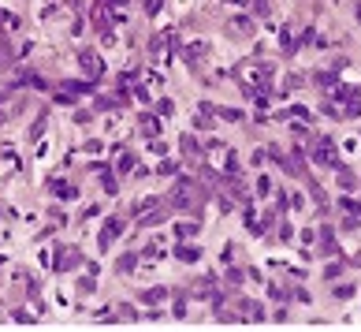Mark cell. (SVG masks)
Returning <instances> with one entry per match:
<instances>
[{
    "instance_id": "6da1fadb",
    "label": "cell",
    "mask_w": 361,
    "mask_h": 332,
    "mask_svg": "<svg viewBox=\"0 0 361 332\" xmlns=\"http://www.w3.org/2000/svg\"><path fill=\"white\" fill-rule=\"evenodd\" d=\"M82 67H86V71H93V75H101V56L97 53H82Z\"/></svg>"
},
{
    "instance_id": "7a4b0ae2",
    "label": "cell",
    "mask_w": 361,
    "mask_h": 332,
    "mask_svg": "<svg viewBox=\"0 0 361 332\" xmlns=\"http://www.w3.org/2000/svg\"><path fill=\"white\" fill-rule=\"evenodd\" d=\"M142 299H146V302H156V299H164V288H153V291H146V295H142Z\"/></svg>"
},
{
    "instance_id": "3957f363",
    "label": "cell",
    "mask_w": 361,
    "mask_h": 332,
    "mask_svg": "<svg viewBox=\"0 0 361 332\" xmlns=\"http://www.w3.org/2000/svg\"><path fill=\"white\" fill-rule=\"evenodd\" d=\"M231 30H238V34H249V19H235V22H231Z\"/></svg>"
},
{
    "instance_id": "277c9868",
    "label": "cell",
    "mask_w": 361,
    "mask_h": 332,
    "mask_svg": "<svg viewBox=\"0 0 361 332\" xmlns=\"http://www.w3.org/2000/svg\"><path fill=\"white\" fill-rule=\"evenodd\" d=\"M146 11H149V15H156V11H160V0H146Z\"/></svg>"
},
{
    "instance_id": "5b68a950",
    "label": "cell",
    "mask_w": 361,
    "mask_h": 332,
    "mask_svg": "<svg viewBox=\"0 0 361 332\" xmlns=\"http://www.w3.org/2000/svg\"><path fill=\"white\" fill-rule=\"evenodd\" d=\"M357 15H361V4H357Z\"/></svg>"
}]
</instances>
